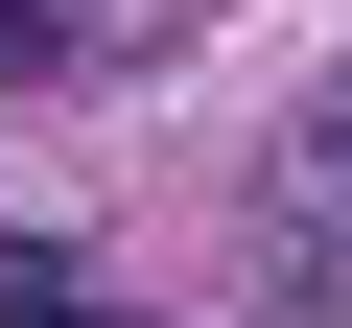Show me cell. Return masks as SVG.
<instances>
[{
	"label": "cell",
	"instance_id": "1",
	"mask_svg": "<svg viewBox=\"0 0 352 328\" xmlns=\"http://www.w3.org/2000/svg\"><path fill=\"white\" fill-rule=\"evenodd\" d=\"M0 328H118V305H94L71 258H0Z\"/></svg>",
	"mask_w": 352,
	"mask_h": 328
},
{
	"label": "cell",
	"instance_id": "2",
	"mask_svg": "<svg viewBox=\"0 0 352 328\" xmlns=\"http://www.w3.org/2000/svg\"><path fill=\"white\" fill-rule=\"evenodd\" d=\"M47 47H71V0H0V71H47Z\"/></svg>",
	"mask_w": 352,
	"mask_h": 328
}]
</instances>
